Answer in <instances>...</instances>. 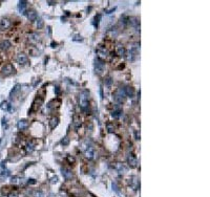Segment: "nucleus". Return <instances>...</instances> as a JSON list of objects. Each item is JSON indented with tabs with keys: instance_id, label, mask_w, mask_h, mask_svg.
<instances>
[{
	"instance_id": "f257e3e1",
	"label": "nucleus",
	"mask_w": 210,
	"mask_h": 197,
	"mask_svg": "<svg viewBox=\"0 0 210 197\" xmlns=\"http://www.w3.org/2000/svg\"><path fill=\"white\" fill-rule=\"evenodd\" d=\"M78 101H79V106L83 111H86L87 108H88L89 102H88V92L87 91H82L79 94V98H78Z\"/></svg>"
},
{
	"instance_id": "f03ea898",
	"label": "nucleus",
	"mask_w": 210,
	"mask_h": 197,
	"mask_svg": "<svg viewBox=\"0 0 210 197\" xmlns=\"http://www.w3.org/2000/svg\"><path fill=\"white\" fill-rule=\"evenodd\" d=\"M126 94H125V91H124V88H118L115 92L113 93V101L116 102L117 104H123L126 100Z\"/></svg>"
},
{
	"instance_id": "7ed1b4c3",
	"label": "nucleus",
	"mask_w": 210,
	"mask_h": 197,
	"mask_svg": "<svg viewBox=\"0 0 210 197\" xmlns=\"http://www.w3.org/2000/svg\"><path fill=\"white\" fill-rule=\"evenodd\" d=\"M15 70H16V69H15V67L13 66V64L8 63V64H6V65L2 67L1 74H2V76H4V77H8V76H11V74H14Z\"/></svg>"
},
{
	"instance_id": "20e7f679",
	"label": "nucleus",
	"mask_w": 210,
	"mask_h": 197,
	"mask_svg": "<svg viewBox=\"0 0 210 197\" xmlns=\"http://www.w3.org/2000/svg\"><path fill=\"white\" fill-rule=\"evenodd\" d=\"M104 69H105L104 61L100 60V59H97V60L95 61V71H96V74H101L103 71H104Z\"/></svg>"
},
{
	"instance_id": "39448f33",
	"label": "nucleus",
	"mask_w": 210,
	"mask_h": 197,
	"mask_svg": "<svg viewBox=\"0 0 210 197\" xmlns=\"http://www.w3.org/2000/svg\"><path fill=\"white\" fill-rule=\"evenodd\" d=\"M96 52H97V56H98V59H100V60H104V59H106L108 56V52L107 49L105 48V47L103 46H99L97 49H96Z\"/></svg>"
},
{
	"instance_id": "423d86ee",
	"label": "nucleus",
	"mask_w": 210,
	"mask_h": 197,
	"mask_svg": "<svg viewBox=\"0 0 210 197\" xmlns=\"http://www.w3.org/2000/svg\"><path fill=\"white\" fill-rule=\"evenodd\" d=\"M16 61H17V63L21 66H25L28 64V56L24 55V54H19V55H17Z\"/></svg>"
},
{
	"instance_id": "0eeeda50",
	"label": "nucleus",
	"mask_w": 210,
	"mask_h": 197,
	"mask_svg": "<svg viewBox=\"0 0 210 197\" xmlns=\"http://www.w3.org/2000/svg\"><path fill=\"white\" fill-rule=\"evenodd\" d=\"M12 25V21L8 18H2L0 20V30H6Z\"/></svg>"
},
{
	"instance_id": "6e6552de",
	"label": "nucleus",
	"mask_w": 210,
	"mask_h": 197,
	"mask_svg": "<svg viewBox=\"0 0 210 197\" xmlns=\"http://www.w3.org/2000/svg\"><path fill=\"white\" fill-rule=\"evenodd\" d=\"M127 164L130 168H135L138 166V160H137V157H135L133 154H129L127 156Z\"/></svg>"
},
{
	"instance_id": "1a4fd4ad",
	"label": "nucleus",
	"mask_w": 210,
	"mask_h": 197,
	"mask_svg": "<svg viewBox=\"0 0 210 197\" xmlns=\"http://www.w3.org/2000/svg\"><path fill=\"white\" fill-rule=\"evenodd\" d=\"M84 154H85V157L88 159H93L95 157V149L93 147H87L85 149V152H84Z\"/></svg>"
},
{
	"instance_id": "9d476101",
	"label": "nucleus",
	"mask_w": 210,
	"mask_h": 197,
	"mask_svg": "<svg viewBox=\"0 0 210 197\" xmlns=\"http://www.w3.org/2000/svg\"><path fill=\"white\" fill-rule=\"evenodd\" d=\"M115 169H116L120 174H124V173L127 171V167H126L124 164H121V163H117V164L115 165Z\"/></svg>"
},
{
	"instance_id": "9b49d317",
	"label": "nucleus",
	"mask_w": 210,
	"mask_h": 197,
	"mask_svg": "<svg viewBox=\"0 0 210 197\" xmlns=\"http://www.w3.org/2000/svg\"><path fill=\"white\" fill-rule=\"evenodd\" d=\"M28 41H30V43H33V44L38 43V42L40 41V36L36 33L30 34V36H28Z\"/></svg>"
},
{
	"instance_id": "f8f14e48",
	"label": "nucleus",
	"mask_w": 210,
	"mask_h": 197,
	"mask_svg": "<svg viewBox=\"0 0 210 197\" xmlns=\"http://www.w3.org/2000/svg\"><path fill=\"white\" fill-rule=\"evenodd\" d=\"M73 125H74V128H75L76 130H78V129L82 126V122H81L80 116H78V115L74 116V118H73Z\"/></svg>"
},
{
	"instance_id": "ddd939ff",
	"label": "nucleus",
	"mask_w": 210,
	"mask_h": 197,
	"mask_svg": "<svg viewBox=\"0 0 210 197\" xmlns=\"http://www.w3.org/2000/svg\"><path fill=\"white\" fill-rule=\"evenodd\" d=\"M26 1H24V0H22V1H19L18 2V10H19L20 14L24 15L25 13H26Z\"/></svg>"
},
{
	"instance_id": "4468645a",
	"label": "nucleus",
	"mask_w": 210,
	"mask_h": 197,
	"mask_svg": "<svg viewBox=\"0 0 210 197\" xmlns=\"http://www.w3.org/2000/svg\"><path fill=\"white\" fill-rule=\"evenodd\" d=\"M116 52L117 55L120 56V57H124V56L126 55V49H125V47L123 46V45L119 44V45H117L116 47Z\"/></svg>"
},
{
	"instance_id": "2eb2a0df",
	"label": "nucleus",
	"mask_w": 210,
	"mask_h": 197,
	"mask_svg": "<svg viewBox=\"0 0 210 197\" xmlns=\"http://www.w3.org/2000/svg\"><path fill=\"white\" fill-rule=\"evenodd\" d=\"M17 127H18L19 130L23 131V130H25L28 127V122L26 120H20L18 122V124H17Z\"/></svg>"
},
{
	"instance_id": "dca6fc26",
	"label": "nucleus",
	"mask_w": 210,
	"mask_h": 197,
	"mask_svg": "<svg viewBox=\"0 0 210 197\" xmlns=\"http://www.w3.org/2000/svg\"><path fill=\"white\" fill-rule=\"evenodd\" d=\"M61 171H62V175L64 176V178L65 179H72V177H73V173H72V171L69 169H67V168H62L61 169Z\"/></svg>"
},
{
	"instance_id": "f3484780",
	"label": "nucleus",
	"mask_w": 210,
	"mask_h": 197,
	"mask_svg": "<svg viewBox=\"0 0 210 197\" xmlns=\"http://www.w3.org/2000/svg\"><path fill=\"white\" fill-rule=\"evenodd\" d=\"M12 46V44L10 41H8V40H3V41L0 42V49L1 50H3V52H6V50H8V49H10Z\"/></svg>"
},
{
	"instance_id": "a211bd4d",
	"label": "nucleus",
	"mask_w": 210,
	"mask_h": 197,
	"mask_svg": "<svg viewBox=\"0 0 210 197\" xmlns=\"http://www.w3.org/2000/svg\"><path fill=\"white\" fill-rule=\"evenodd\" d=\"M26 16H28V20L30 21H32V22H34V21H36L37 19H38V15H37V13L35 11H28V14H26Z\"/></svg>"
},
{
	"instance_id": "6ab92c4d",
	"label": "nucleus",
	"mask_w": 210,
	"mask_h": 197,
	"mask_svg": "<svg viewBox=\"0 0 210 197\" xmlns=\"http://www.w3.org/2000/svg\"><path fill=\"white\" fill-rule=\"evenodd\" d=\"M124 91L126 96H129V98H133L135 96V89L131 86H126L124 88Z\"/></svg>"
},
{
	"instance_id": "aec40b11",
	"label": "nucleus",
	"mask_w": 210,
	"mask_h": 197,
	"mask_svg": "<svg viewBox=\"0 0 210 197\" xmlns=\"http://www.w3.org/2000/svg\"><path fill=\"white\" fill-rule=\"evenodd\" d=\"M59 124V118L57 116H54L50 120V129H55L56 127L58 126Z\"/></svg>"
},
{
	"instance_id": "412c9836",
	"label": "nucleus",
	"mask_w": 210,
	"mask_h": 197,
	"mask_svg": "<svg viewBox=\"0 0 210 197\" xmlns=\"http://www.w3.org/2000/svg\"><path fill=\"white\" fill-rule=\"evenodd\" d=\"M130 185H131V187H133V190H138L139 186H140V183H139L138 178L135 177V176L131 177V181H130Z\"/></svg>"
},
{
	"instance_id": "4be33fe9",
	"label": "nucleus",
	"mask_w": 210,
	"mask_h": 197,
	"mask_svg": "<svg viewBox=\"0 0 210 197\" xmlns=\"http://www.w3.org/2000/svg\"><path fill=\"white\" fill-rule=\"evenodd\" d=\"M0 108L2 110H4V111H8V109H10V104H8V101H3L0 103Z\"/></svg>"
},
{
	"instance_id": "5701e85b",
	"label": "nucleus",
	"mask_w": 210,
	"mask_h": 197,
	"mask_svg": "<svg viewBox=\"0 0 210 197\" xmlns=\"http://www.w3.org/2000/svg\"><path fill=\"white\" fill-rule=\"evenodd\" d=\"M121 113H122V110L121 109H116V110H113V112H111V115H113V118H118L120 115H121Z\"/></svg>"
},
{
	"instance_id": "b1692460",
	"label": "nucleus",
	"mask_w": 210,
	"mask_h": 197,
	"mask_svg": "<svg viewBox=\"0 0 210 197\" xmlns=\"http://www.w3.org/2000/svg\"><path fill=\"white\" fill-rule=\"evenodd\" d=\"M25 150H26V152H32V151L34 150V144L33 143H28L26 144V146H25Z\"/></svg>"
},
{
	"instance_id": "393cba45",
	"label": "nucleus",
	"mask_w": 210,
	"mask_h": 197,
	"mask_svg": "<svg viewBox=\"0 0 210 197\" xmlns=\"http://www.w3.org/2000/svg\"><path fill=\"white\" fill-rule=\"evenodd\" d=\"M10 174V171L8 170H2L0 172V178H6Z\"/></svg>"
},
{
	"instance_id": "a878e982",
	"label": "nucleus",
	"mask_w": 210,
	"mask_h": 197,
	"mask_svg": "<svg viewBox=\"0 0 210 197\" xmlns=\"http://www.w3.org/2000/svg\"><path fill=\"white\" fill-rule=\"evenodd\" d=\"M68 143H69V138L67 136H65V137H63V140L61 141V144L63 146H66V145H68Z\"/></svg>"
},
{
	"instance_id": "bb28decb",
	"label": "nucleus",
	"mask_w": 210,
	"mask_h": 197,
	"mask_svg": "<svg viewBox=\"0 0 210 197\" xmlns=\"http://www.w3.org/2000/svg\"><path fill=\"white\" fill-rule=\"evenodd\" d=\"M37 28H41L43 26V20L42 19H37Z\"/></svg>"
},
{
	"instance_id": "cd10ccee",
	"label": "nucleus",
	"mask_w": 210,
	"mask_h": 197,
	"mask_svg": "<svg viewBox=\"0 0 210 197\" xmlns=\"http://www.w3.org/2000/svg\"><path fill=\"white\" fill-rule=\"evenodd\" d=\"M34 197H45V196L41 191H37L36 193H35V195H34Z\"/></svg>"
},
{
	"instance_id": "c85d7f7f",
	"label": "nucleus",
	"mask_w": 210,
	"mask_h": 197,
	"mask_svg": "<svg viewBox=\"0 0 210 197\" xmlns=\"http://www.w3.org/2000/svg\"><path fill=\"white\" fill-rule=\"evenodd\" d=\"M18 179H19V177H18V176H13V177H12V180H11V183H18Z\"/></svg>"
},
{
	"instance_id": "c756f323",
	"label": "nucleus",
	"mask_w": 210,
	"mask_h": 197,
	"mask_svg": "<svg viewBox=\"0 0 210 197\" xmlns=\"http://www.w3.org/2000/svg\"><path fill=\"white\" fill-rule=\"evenodd\" d=\"M8 197H19V195H18L17 192H11V193L8 195Z\"/></svg>"
},
{
	"instance_id": "7c9ffc66",
	"label": "nucleus",
	"mask_w": 210,
	"mask_h": 197,
	"mask_svg": "<svg viewBox=\"0 0 210 197\" xmlns=\"http://www.w3.org/2000/svg\"><path fill=\"white\" fill-rule=\"evenodd\" d=\"M107 129H108V132H113V127H111V124H107Z\"/></svg>"
},
{
	"instance_id": "2f4dec72",
	"label": "nucleus",
	"mask_w": 210,
	"mask_h": 197,
	"mask_svg": "<svg viewBox=\"0 0 210 197\" xmlns=\"http://www.w3.org/2000/svg\"><path fill=\"white\" fill-rule=\"evenodd\" d=\"M2 127L4 129H6V127H8V126H6V118H2Z\"/></svg>"
},
{
	"instance_id": "473e14b6",
	"label": "nucleus",
	"mask_w": 210,
	"mask_h": 197,
	"mask_svg": "<svg viewBox=\"0 0 210 197\" xmlns=\"http://www.w3.org/2000/svg\"><path fill=\"white\" fill-rule=\"evenodd\" d=\"M67 160H68V162H70V163L75 162V159L73 158V157H70V156H67Z\"/></svg>"
},
{
	"instance_id": "72a5a7b5",
	"label": "nucleus",
	"mask_w": 210,
	"mask_h": 197,
	"mask_svg": "<svg viewBox=\"0 0 210 197\" xmlns=\"http://www.w3.org/2000/svg\"><path fill=\"white\" fill-rule=\"evenodd\" d=\"M1 143H2V140L0 138V146H1ZM0 149H1V147H0Z\"/></svg>"
}]
</instances>
